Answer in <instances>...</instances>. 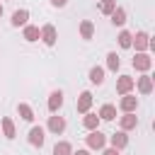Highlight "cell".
Wrapping results in <instances>:
<instances>
[{
    "mask_svg": "<svg viewBox=\"0 0 155 155\" xmlns=\"http://www.w3.org/2000/svg\"><path fill=\"white\" fill-rule=\"evenodd\" d=\"M41 39H44L46 46H53V44H56V29H53L51 24H46V27L41 29Z\"/></svg>",
    "mask_w": 155,
    "mask_h": 155,
    "instance_id": "6da1fadb",
    "label": "cell"
},
{
    "mask_svg": "<svg viewBox=\"0 0 155 155\" xmlns=\"http://www.w3.org/2000/svg\"><path fill=\"white\" fill-rule=\"evenodd\" d=\"M29 143L31 145H44V128H39V126H34L31 131H29Z\"/></svg>",
    "mask_w": 155,
    "mask_h": 155,
    "instance_id": "7a4b0ae2",
    "label": "cell"
},
{
    "mask_svg": "<svg viewBox=\"0 0 155 155\" xmlns=\"http://www.w3.org/2000/svg\"><path fill=\"white\" fill-rule=\"evenodd\" d=\"M150 63H153V61H150L145 53H138V56L133 58V68H136V70H148V68H150Z\"/></svg>",
    "mask_w": 155,
    "mask_h": 155,
    "instance_id": "3957f363",
    "label": "cell"
},
{
    "mask_svg": "<svg viewBox=\"0 0 155 155\" xmlns=\"http://www.w3.org/2000/svg\"><path fill=\"white\" fill-rule=\"evenodd\" d=\"M87 143H90V148H104V136L99 131H92L87 136Z\"/></svg>",
    "mask_w": 155,
    "mask_h": 155,
    "instance_id": "277c9868",
    "label": "cell"
},
{
    "mask_svg": "<svg viewBox=\"0 0 155 155\" xmlns=\"http://www.w3.org/2000/svg\"><path fill=\"white\" fill-rule=\"evenodd\" d=\"M61 104H63V92L58 90V92H53V94L48 97V109H51V111H58Z\"/></svg>",
    "mask_w": 155,
    "mask_h": 155,
    "instance_id": "5b68a950",
    "label": "cell"
},
{
    "mask_svg": "<svg viewBox=\"0 0 155 155\" xmlns=\"http://www.w3.org/2000/svg\"><path fill=\"white\" fill-rule=\"evenodd\" d=\"M90 104H92V94H90V92H82V94H80V99H78V111H82V114H85V111L90 109Z\"/></svg>",
    "mask_w": 155,
    "mask_h": 155,
    "instance_id": "8992f818",
    "label": "cell"
},
{
    "mask_svg": "<svg viewBox=\"0 0 155 155\" xmlns=\"http://www.w3.org/2000/svg\"><path fill=\"white\" fill-rule=\"evenodd\" d=\"M48 128H51L53 133H63V128H65V121H63L61 116H51V119H48Z\"/></svg>",
    "mask_w": 155,
    "mask_h": 155,
    "instance_id": "52a82bcc",
    "label": "cell"
},
{
    "mask_svg": "<svg viewBox=\"0 0 155 155\" xmlns=\"http://www.w3.org/2000/svg\"><path fill=\"white\" fill-rule=\"evenodd\" d=\"M131 87H133V78H128V75H124V78H121V80L116 82V90H119L121 94H126V92H128Z\"/></svg>",
    "mask_w": 155,
    "mask_h": 155,
    "instance_id": "ba28073f",
    "label": "cell"
},
{
    "mask_svg": "<svg viewBox=\"0 0 155 155\" xmlns=\"http://www.w3.org/2000/svg\"><path fill=\"white\" fill-rule=\"evenodd\" d=\"M126 143H128V138H126V133H124V131H119V133H114V136H111V145H114L116 150H121Z\"/></svg>",
    "mask_w": 155,
    "mask_h": 155,
    "instance_id": "9c48e42d",
    "label": "cell"
},
{
    "mask_svg": "<svg viewBox=\"0 0 155 155\" xmlns=\"http://www.w3.org/2000/svg\"><path fill=\"white\" fill-rule=\"evenodd\" d=\"M27 19H29V12H27V10H17V12L12 15V24H15V27L27 24Z\"/></svg>",
    "mask_w": 155,
    "mask_h": 155,
    "instance_id": "30bf717a",
    "label": "cell"
},
{
    "mask_svg": "<svg viewBox=\"0 0 155 155\" xmlns=\"http://www.w3.org/2000/svg\"><path fill=\"white\" fill-rule=\"evenodd\" d=\"M138 90H140L143 94H148V92L153 90V78H150V75H143V78L138 80Z\"/></svg>",
    "mask_w": 155,
    "mask_h": 155,
    "instance_id": "8fae6325",
    "label": "cell"
},
{
    "mask_svg": "<svg viewBox=\"0 0 155 155\" xmlns=\"http://www.w3.org/2000/svg\"><path fill=\"white\" fill-rule=\"evenodd\" d=\"M116 116V109L111 107V104H104L102 109H99V119H107V121H111Z\"/></svg>",
    "mask_w": 155,
    "mask_h": 155,
    "instance_id": "7c38bea8",
    "label": "cell"
},
{
    "mask_svg": "<svg viewBox=\"0 0 155 155\" xmlns=\"http://www.w3.org/2000/svg\"><path fill=\"white\" fill-rule=\"evenodd\" d=\"M90 80H92L94 85H102V82H104V70H102V68H92V70H90Z\"/></svg>",
    "mask_w": 155,
    "mask_h": 155,
    "instance_id": "4fadbf2b",
    "label": "cell"
},
{
    "mask_svg": "<svg viewBox=\"0 0 155 155\" xmlns=\"http://www.w3.org/2000/svg\"><path fill=\"white\" fill-rule=\"evenodd\" d=\"M121 109H124L126 114H131V111L136 109V97H128V94H126V97L121 99Z\"/></svg>",
    "mask_w": 155,
    "mask_h": 155,
    "instance_id": "5bb4252c",
    "label": "cell"
},
{
    "mask_svg": "<svg viewBox=\"0 0 155 155\" xmlns=\"http://www.w3.org/2000/svg\"><path fill=\"white\" fill-rule=\"evenodd\" d=\"M148 46H150V41H148V34H145V31L136 34V48H140V51H143V48H148Z\"/></svg>",
    "mask_w": 155,
    "mask_h": 155,
    "instance_id": "9a60e30c",
    "label": "cell"
},
{
    "mask_svg": "<svg viewBox=\"0 0 155 155\" xmlns=\"http://www.w3.org/2000/svg\"><path fill=\"white\" fill-rule=\"evenodd\" d=\"M53 155H70V143H65V140L56 143V148H53Z\"/></svg>",
    "mask_w": 155,
    "mask_h": 155,
    "instance_id": "2e32d148",
    "label": "cell"
},
{
    "mask_svg": "<svg viewBox=\"0 0 155 155\" xmlns=\"http://www.w3.org/2000/svg\"><path fill=\"white\" fill-rule=\"evenodd\" d=\"M111 22H114V24H124V22H126V12H124L121 7H116V10L111 12Z\"/></svg>",
    "mask_w": 155,
    "mask_h": 155,
    "instance_id": "e0dca14e",
    "label": "cell"
},
{
    "mask_svg": "<svg viewBox=\"0 0 155 155\" xmlns=\"http://www.w3.org/2000/svg\"><path fill=\"white\" fill-rule=\"evenodd\" d=\"M138 124V119L133 116V114H126V116H121V128H133Z\"/></svg>",
    "mask_w": 155,
    "mask_h": 155,
    "instance_id": "ac0fdd59",
    "label": "cell"
},
{
    "mask_svg": "<svg viewBox=\"0 0 155 155\" xmlns=\"http://www.w3.org/2000/svg\"><path fill=\"white\" fill-rule=\"evenodd\" d=\"M2 131H5V136H7V138H15V124H12L7 116L2 119Z\"/></svg>",
    "mask_w": 155,
    "mask_h": 155,
    "instance_id": "d6986e66",
    "label": "cell"
},
{
    "mask_svg": "<svg viewBox=\"0 0 155 155\" xmlns=\"http://www.w3.org/2000/svg\"><path fill=\"white\" fill-rule=\"evenodd\" d=\"M24 39H27V41H36V39H39V29H36V27H27V29H24Z\"/></svg>",
    "mask_w": 155,
    "mask_h": 155,
    "instance_id": "ffe728a7",
    "label": "cell"
},
{
    "mask_svg": "<svg viewBox=\"0 0 155 155\" xmlns=\"http://www.w3.org/2000/svg\"><path fill=\"white\" fill-rule=\"evenodd\" d=\"M119 44H121L124 48H128V46L133 44V36H131L128 31H121V34H119Z\"/></svg>",
    "mask_w": 155,
    "mask_h": 155,
    "instance_id": "44dd1931",
    "label": "cell"
},
{
    "mask_svg": "<svg viewBox=\"0 0 155 155\" xmlns=\"http://www.w3.org/2000/svg\"><path fill=\"white\" fill-rule=\"evenodd\" d=\"M17 109H19V114H22V119H24V121H31V119H34V114H31L29 104H19Z\"/></svg>",
    "mask_w": 155,
    "mask_h": 155,
    "instance_id": "7402d4cb",
    "label": "cell"
},
{
    "mask_svg": "<svg viewBox=\"0 0 155 155\" xmlns=\"http://www.w3.org/2000/svg\"><path fill=\"white\" fill-rule=\"evenodd\" d=\"M97 121H99V116H94V114H87L82 124H85V128H90V131H92V128H97Z\"/></svg>",
    "mask_w": 155,
    "mask_h": 155,
    "instance_id": "603a6c76",
    "label": "cell"
},
{
    "mask_svg": "<svg viewBox=\"0 0 155 155\" xmlns=\"http://www.w3.org/2000/svg\"><path fill=\"white\" fill-rule=\"evenodd\" d=\"M80 31H82V39H92V22H82V27H80Z\"/></svg>",
    "mask_w": 155,
    "mask_h": 155,
    "instance_id": "cb8c5ba5",
    "label": "cell"
},
{
    "mask_svg": "<svg viewBox=\"0 0 155 155\" xmlns=\"http://www.w3.org/2000/svg\"><path fill=\"white\" fill-rule=\"evenodd\" d=\"M107 63H109L111 70H116V68H119V56H116V53H109V56H107Z\"/></svg>",
    "mask_w": 155,
    "mask_h": 155,
    "instance_id": "d4e9b609",
    "label": "cell"
},
{
    "mask_svg": "<svg viewBox=\"0 0 155 155\" xmlns=\"http://www.w3.org/2000/svg\"><path fill=\"white\" fill-rule=\"evenodd\" d=\"M102 12L104 15H111L114 12V0H102Z\"/></svg>",
    "mask_w": 155,
    "mask_h": 155,
    "instance_id": "484cf974",
    "label": "cell"
},
{
    "mask_svg": "<svg viewBox=\"0 0 155 155\" xmlns=\"http://www.w3.org/2000/svg\"><path fill=\"white\" fill-rule=\"evenodd\" d=\"M104 155H119V150L116 148H109V150H104Z\"/></svg>",
    "mask_w": 155,
    "mask_h": 155,
    "instance_id": "4316f807",
    "label": "cell"
},
{
    "mask_svg": "<svg viewBox=\"0 0 155 155\" xmlns=\"http://www.w3.org/2000/svg\"><path fill=\"white\" fill-rule=\"evenodd\" d=\"M51 2H53V5H56V7H63V5H65V2H68V0H51Z\"/></svg>",
    "mask_w": 155,
    "mask_h": 155,
    "instance_id": "83f0119b",
    "label": "cell"
},
{
    "mask_svg": "<svg viewBox=\"0 0 155 155\" xmlns=\"http://www.w3.org/2000/svg\"><path fill=\"white\" fill-rule=\"evenodd\" d=\"M73 155H90L87 150H78V153H73Z\"/></svg>",
    "mask_w": 155,
    "mask_h": 155,
    "instance_id": "f1b7e54d",
    "label": "cell"
},
{
    "mask_svg": "<svg viewBox=\"0 0 155 155\" xmlns=\"http://www.w3.org/2000/svg\"><path fill=\"white\" fill-rule=\"evenodd\" d=\"M0 15H2V5H0Z\"/></svg>",
    "mask_w": 155,
    "mask_h": 155,
    "instance_id": "f546056e",
    "label": "cell"
}]
</instances>
